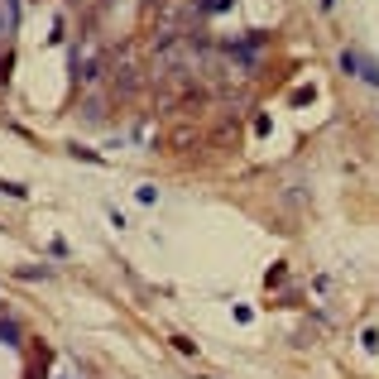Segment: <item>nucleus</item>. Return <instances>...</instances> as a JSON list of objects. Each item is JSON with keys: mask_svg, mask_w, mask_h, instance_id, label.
I'll return each mask as SVG.
<instances>
[{"mask_svg": "<svg viewBox=\"0 0 379 379\" xmlns=\"http://www.w3.org/2000/svg\"><path fill=\"white\" fill-rule=\"evenodd\" d=\"M134 197H139V202H144V207H154V202H159V187H149V183H144V187H139V192H134Z\"/></svg>", "mask_w": 379, "mask_h": 379, "instance_id": "obj_5", "label": "nucleus"}, {"mask_svg": "<svg viewBox=\"0 0 379 379\" xmlns=\"http://www.w3.org/2000/svg\"><path fill=\"white\" fill-rule=\"evenodd\" d=\"M264 48V39L259 34H240L235 43H226V53H235V58H245V63H254V53Z\"/></svg>", "mask_w": 379, "mask_h": 379, "instance_id": "obj_2", "label": "nucleus"}, {"mask_svg": "<svg viewBox=\"0 0 379 379\" xmlns=\"http://www.w3.org/2000/svg\"><path fill=\"white\" fill-rule=\"evenodd\" d=\"M72 159H82V164H101V154H91V149H82V144H72Z\"/></svg>", "mask_w": 379, "mask_h": 379, "instance_id": "obj_6", "label": "nucleus"}, {"mask_svg": "<svg viewBox=\"0 0 379 379\" xmlns=\"http://www.w3.org/2000/svg\"><path fill=\"white\" fill-rule=\"evenodd\" d=\"M322 10H337V0H322Z\"/></svg>", "mask_w": 379, "mask_h": 379, "instance_id": "obj_8", "label": "nucleus"}, {"mask_svg": "<svg viewBox=\"0 0 379 379\" xmlns=\"http://www.w3.org/2000/svg\"><path fill=\"white\" fill-rule=\"evenodd\" d=\"M0 192H5V197H29L24 183H5V178H0Z\"/></svg>", "mask_w": 379, "mask_h": 379, "instance_id": "obj_4", "label": "nucleus"}, {"mask_svg": "<svg viewBox=\"0 0 379 379\" xmlns=\"http://www.w3.org/2000/svg\"><path fill=\"white\" fill-rule=\"evenodd\" d=\"M0 341H5V346H15V350H20V322H15V317H5V312H0Z\"/></svg>", "mask_w": 379, "mask_h": 379, "instance_id": "obj_3", "label": "nucleus"}, {"mask_svg": "<svg viewBox=\"0 0 379 379\" xmlns=\"http://www.w3.org/2000/svg\"><path fill=\"white\" fill-rule=\"evenodd\" d=\"M231 5H235V0H202V10H207V15H221V10H231Z\"/></svg>", "mask_w": 379, "mask_h": 379, "instance_id": "obj_7", "label": "nucleus"}, {"mask_svg": "<svg viewBox=\"0 0 379 379\" xmlns=\"http://www.w3.org/2000/svg\"><path fill=\"white\" fill-rule=\"evenodd\" d=\"M341 72H355L360 82L379 86V63H370L365 53H355V48H341Z\"/></svg>", "mask_w": 379, "mask_h": 379, "instance_id": "obj_1", "label": "nucleus"}, {"mask_svg": "<svg viewBox=\"0 0 379 379\" xmlns=\"http://www.w3.org/2000/svg\"><path fill=\"white\" fill-rule=\"evenodd\" d=\"M58 379H72V375H58Z\"/></svg>", "mask_w": 379, "mask_h": 379, "instance_id": "obj_9", "label": "nucleus"}]
</instances>
